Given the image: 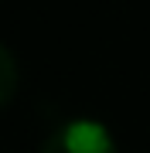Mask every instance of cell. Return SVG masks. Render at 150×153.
I'll list each match as a JSON object with an SVG mask.
<instances>
[{"label":"cell","mask_w":150,"mask_h":153,"mask_svg":"<svg viewBox=\"0 0 150 153\" xmlns=\"http://www.w3.org/2000/svg\"><path fill=\"white\" fill-rule=\"evenodd\" d=\"M41 153H119L109 126L99 119H68L45 140Z\"/></svg>","instance_id":"cell-1"},{"label":"cell","mask_w":150,"mask_h":153,"mask_svg":"<svg viewBox=\"0 0 150 153\" xmlns=\"http://www.w3.org/2000/svg\"><path fill=\"white\" fill-rule=\"evenodd\" d=\"M14 92H17V61L10 55V48L0 44V105L10 102Z\"/></svg>","instance_id":"cell-2"}]
</instances>
